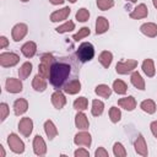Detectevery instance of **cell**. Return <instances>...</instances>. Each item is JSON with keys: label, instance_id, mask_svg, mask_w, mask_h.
I'll use <instances>...</instances> for the list:
<instances>
[{"label": "cell", "instance_id": "obj_24", "mask_svg": "<svg viewBox=\"0 0 157 157\" xmlns=\"http://www.w3.org/2000/svg\"><path fill=\"white\" fill-rule=\"evenodd\" d=\"M98 60H99V63L102 64L103 67L108 69V67L110 66V64H112L113 54H112L110 52H108V50H104V52H102V53L98 55Z\"/></svg>", "mask_w": 157, "mask_h": 157}, {"label": "cell", "instance_id": "obj_6", "mask_svg": "<svg viewBox=\"0 0 157 157\" xmlns=\"http://www.w3.org/2000/svg\"><path fill=\"white\" fill-rule=\"evenodd\" d=\"M136 66H137V60L129 59V60H125V61H119L115 66V71L120 75H125V74L131 72Z\"/></svg>", "mask_w": 157, "mask_h": 157}, {"label": "cell", "instance_id": "obj_46", "mask_svg": "<svg viewBox=\"0 0 157 157\" xmlns=\"http://www.w3.org/2000/svg\"><path fill=\"white\" fill-rule=\"evenodd\" d=\"M0 151H1V157H5V151H4L2 146H0Z\"/></svg>", "mask_w": 157, "mask_h": 157}, {"label": "cell", "instance_id": "obj_13", "mask_svg": "<svg viewBox=\"0 0 157 157\" xmlns=\"http://www.w3.org/2000/svg\"><path fill=\"white\" fill-rule=\"evenodd\" d=\"M71 9L70 7H63L61 10H56L50 15V21L52 22H59V21H64L67 18V16L70 15Z\"/></svg>", "mask_w": 157, "mask_h": 157}, {"label": "cell", "instance_id": "obj_21", "mask_svg": "<svg viewBox=\"0 0 157 157\" xmlns=\"http://www.w3.org/2000/svg\"><path fill=\"white\" fill-rule=\"evenodd\" d=\"M21 52L26 58H32L37 53V44L34 42H27L22 45Z\"/></svg>", "mask_w": 157, "mask_h": 157}, {"label": "cell", "instance_id": "obj_29", "mask_svg": "<svg viewBox=\"0 0 157 157\" xmlns=\"http://www.w3.org/2000/svg\"><path fill=\"white\" fill-rule=\"evenodd\" d=\"M94 92H96V94H98V96H101V97H103V98H108V97H110V94H112V88H110L108 85L102 83V85H98V86L94 88Z\"/></svg>", "mask_w": 157, "mask_h": 157}, {"label": "cell", "instance_id": "obj_15", "mask_svg": "<svg viewBox=\"0 0 157 157\" xmlns=\"http://www.w3.org/2000/svg\"><path fill=\"white\" fill-rule=\"evenodd\" d=\"M118 105L124 108L125 110H134L135 107H136V99L132 97V96H128V97H124V98H120L118 101Z\"/></svg>", "mask_w": 157, "mask_h": 157}, {"label": "cell", "instance_id": "obj_30", "mask_svg": "<svg viewBox=\"0 0 157 157\" xmlns=\"http://www.w3.org/2000/svg\"><path fill=\"white\" fill-rule=\"evenodd\" d=\"M104 109V103L102 101L98 99H93L92 101V108H91V113L93 117H99L103 113Z\"/></svg>", "mask_w": 157, "mask_h": 157}, {"label": "cell", "instance_id": "obj_32", "mask_svg": "<svg viewBox=\"0 0 157 157\" xmlns=\"http://www.w3.org/2000/svg\"><path fill=\"white\" fill-rule=\"evenodd\" d=\"M113 90H114V92H117L118 94H125L126 91H128V86H126V83H125L124 81H121V80H115V81L113 82Z\"/></svg>", "mask_w": 157, "mask_h": 157}, {"label": "cell", "instance_id": "obj_17", "mask_svg": "<svg viewBox=\"0 0 157 157\" xmlns=\"http://www.w3.org/2000/svg\"><path fill=\"white\" fill-rule=\"evenodd\" d=\"M75 125L80 130H87L88 129L90 123H88V119L85 115V113H82V110H78V113L76 114V117H75Z\"/></svg>", "mask_w": 157, "mask_h": 157}, {"label": "cell", "instance_id": "obj_36", "mask_svg": "<svg viewBox=\"0 0 157 157\" xmlns=\"http://www.w3.org/2000/svg\"><path fill=\"white\" fill-rule=\"evenodd\" d=\"M113 153H114V156H117V157H125V156H126L125 147H124L120 142H115V144H114V146H113Z\"/></svg>", "mask_w": 157, "mask_h": 157}, {"label": "cell", "instance_id": "obj_48", "mask_svg": "<svg viewBox=\"0 0 157 157\" xmlns=\"http://www.w3.org/2000/svg\"><path fill=\"white\" fill-rule=\"evenodd\" d=\"M69 1H70V2H72V4H74V2H76V0H69Z\"/></svg>", "mask_w": 157, "mask_h": 157}, {"label": "cell", "instance_id": "obj_9", "mask_svg": "<svg viewBox=\"0 0 157 157\" xmlns=\"http://www.w3.org/2000/svg\"><path fill=\"white\" fill-rule=\"evenodd\" d=\"M74 142L75 145L77 146H86V147H90L91 146V142H92V139H91V135L87 132V131H80L75 135L74 137Z\"/></svg>", "mask_w": 157, "mask_h": 157}, {"label": "cell", "instance_id": "obj_18", "mask_svg": "<svg viewBox=\"0 0 157 157\" xmlns=\"http://www.w3.org/2000/svg\"><path fill=\"white\" fill-rule=\"evenodd\" d=\"M140 31L141 33H144L145 36L150 37V38H153L157 36V25L153 23V22H147V23H144L141 27H140Z\"/></svg>", "mask_w": 157, "mask_h": 157}, {"label": "cell", "instance_id": "obj_20", "mask_svg": "<svg viewBox=\"0 0 157 157\" xmlns=\"http://www.w3.org/2000/svg\"><path fill=\"white\" fill-rule=\"evenodd\" d=\"M109 28V22L105 17L103 16H98L96 20V33L97 34H103L104 32H107Z\"/></svg>", "mask_w": 157, "mask_h": 157}, {"label": "cell", "instance_id": "obj_44", "mask_svg": "<svg viewBox=\"0 0 157 157\" xmlns=\"http://www.w3.org/2000/svg\"><path fill=\"white\" fill-rule=\"evenodd\" d=\"M0 42H1V45H0V47H1L2 49H5V48L9 45V40H7V38H6L5 36H1V37H0Z\"/></svg>", "mask_w": 157, "mask_h": 157}, {"label": "cell", "instance_id": "obj_26", "mask_svg": "<svg viewBox=\"0 0 157 157\" xmlns=\"http://www.w3.org/2000/svg\"><path fill=\"white\" fill-rule=\"evenodd\" d=\"M142 70L148 76V77H153L156 74V69H155V64L152 61V59H145L142 63Z\"/></svg>", "mask_w": 157, "mask_h": 157}, {"label": "cell", "instance_id": "obj_35", "mask_svg": "<svg viewBox=\"0 0 157 157\" xmlns=\"http://www.w3.org/2000/svg\"><path fill=\"white\" fill-rule=\"evenodd\" d=\"M109 118H110V120H112L113 123H118V121L120 120V118H121V112H120V109L117 108V107H112V108L109 109Z\"/></svg>", "mask_w": 157, "mask_h": 157}, {"label": "cell", "instance_id": "obj_39", "mask_svg": "<svg viewBox=\"0 0 157 157\" xmlns=\"http://www.w3.org/2000/svg\"><path fill=\"white\" fill-rule=\"evenodd\" d=\"M90 33H91V31H90V28H88V27H82L77 33H75V34L72 36V39H74V40H76V42H78L80 39H82V38L87 37Z\"/></svg>", "mask_w": 157, "mask_h": 157}, {"label": "cell", "instance_id": "obj_38", "mask_svg": "<svg viewBox=\"0 0 157 157\" xmlns=\"http://www.w3.org/2000/svg\"><path fill=\"white\" fill-rule=\"evenodd\" d=\"M97 6L99 10L105 11L114 6V1L113 0H97Z\"/></svg>", "mask_w": 157, "mask_h": 157}, {"label": "cell", "instance_id": "obj_49", "mask_svg": "<svg viewBox=\"0 0 157 157\" xmlns=\"http://www.w3.org/2000/svg\"><path fill=\"white\" fill-rule=\"evenodd\" d=\"M129 1H130V2H136L137 0H129Z\"/></svg>", "mask_w": 157, "mask_h": 157}, {"label": "cell", "instance_id": "obj_1", "mask_svg": "<svg viewBox=\"0 0 157 157\" xmlns=\"http://www.w3.org/2000/svg\"><path fill=\"white\" fill-rule=\"evenodd\" d=\"M81 69V61L74 55H66L55 58L50 67L49 81L56 90H63L69 82L78 80Z\"/></svg>", "mask_w": 157, "mask_h": 157}, {"label": "cell", "instance_id": "obj_45", "mask_svg": "<svg viewBox=\"0 0 157 157\" xmlns=\"http://www.w3.org/2000/svg\"><path fill=\"white\" fill-rule=\"evenodd\" d=\"M53 5H60V4H63L64 2V0H49Z\"/></svg>", "mask_w": 157, "mask_h": 157}, {"label": "cell", "instance_id": "obj_5", "mask_svg": "<svg viewBox=\"0 0 157 157\" xmlns=\"http://www.w3.org/2000/svg\"><path fill=\"white\" fill-rule=\"evenodd\" d=\"M7 144L11 148V151L15 153H22L25 151V144L16 134H10L7 136Z\"/></svg>", "mask_w": 157, "mask_h": 157}, {"label": "cell", "instance_id": "obj_28", "mask_svg": "<svg viewBox=\"0 0 157 157\" xmlns=\"http://www.w3.org/2000/svg\"><path fill=\"white\" fill-rule=\"evenodd\" d=\"M32 72V64L29 61H26L21 65V67L18 69V76L21 80H25L29 76V74Z\"/></svg>", "mask_w": 157, "mask_h": 157}, {"label": "cell", "instance_id": "obj_41", "mask_svg": "<svg viewBox=\"0 0 157 157\" xmlns=\"http://www.w3.org/2000/svg\"><path fill=\"white\" fill-rule=\"evenodd\" d=\"M74 155H75V157H88V156H90L88 151L85 150V148H78V150H76Z\"/></svg>", "mask_w": 157, "mask_h": 157}, {"label": "cell", "instance_id": "obj_40", "mask_svg": "<svg viewBox=\"0 0 157 157\" xmlns=\"http://www.w3.org/2000/svg\"><path fill=\"white\" fill-rule=\"evenodd\" d=\"M0 112H1V121H4L9 114V105L6 103H1L0 104Z\"/></svg>", "mask_w": 157, "mask_h": 157}, {"label": "cell", "instance_id": "obj_47", "mask_svg": "<svg viewBox=\"0 0 157 157\" xmlns=\"http://www.w3.org/2000/svg\"><path fill=\"white\" fill-rule=\"evenodd\" d=\"M152 1H153V6L157 9V0H152Z\"/></svg>", "mask_w": 157, "mask_h": 157}, {"label": "cell", "instance_id": "obj_4", "mask_svg": "<svg viewBox=\"0 0 157 157\" xmlns=\"http://www.w3.org/2000/svg\"><path fill=\"white\" fill-rule=\"evenodd\" d=\"M20 61V56L16 53L12 52H6V53H1L0 54V65L2 67H10V66H15L17 63Z\"/></svg>", "mask_w": 157, "mask_h": 157}, {"label": "cell", "instance_id": "obj_14", "mask_svg": "<svg viewBox=\"0 0 157 157\" xmlns=\"http://www.w3.org/2000/svg\"><path fill=\"white\" fill-rule=\"evenodd\" d=\"M134 146H135V151H136L137 155H140V156H147V153H148L147 152V146H146L145 139H144V136L141 134L137 135Z\"/></svg>", "mask_w": 157, "mask_h": 157}, {"label": "cell", "instance_id": "obj_3", "mask_svg": "<svg viewBox=\"0 0 157 157\" xmlns=\"http://www.w3.org/2000/svg\"><path fill=\"white\" fill-rule=\"evenodd\" d=\"M55 58L47 53V54H43L42 55V59H40V64L38 66V74L40 76H43L44 78H49V75H50V67H52V64L54 63Z\"/></svg>", "mask_w": 157, "mask_h": 157}, {"label": "cell", "instance_id": "obj_42", "mask_svg": "<svg viewBox=\"0 0 157 157\" xmlns=\"http://www.w3.org/2000/svg\"><path fill=\"white\" fill-rule=\"evenodd\" d=\"M94 156L96 157H108V152L105 151L104 147H98L94 152Z\"/></svg>", "mask_w": 157, "mask_h": 157}, {"label": "cell", "instance_id": "obj_10", "mask_svg": "<svg viewBox=\"0 0 157 157\" xmlns=\"http://www.w3.org/2000/svg\"><path fill=\"white\" fill-rule=\"evenodd\" d=\"M5 87H6V91L10 93H20L22 91V82L18 78L9 77L5 82Z\"/></svg>", "mask_w": 157, "mask_h": 157}, {"label": "cell", "instance_id": "obj_34", "mask_svg": "<svg viewBox=\"0 0 157 157\" xmlns=\"http://www.w3.org/2000/svg\"><path fill=\"white\" fill-rule=\"evenodd\" d=\"M72 29H75V23H74L72 21H67V22H65L64 25H61V26H59V27L55 28V31H56L58 33L70 32V31H72Z\"/></svg>", "mask_w": 157, "mask_h": 157}, {"label": "cell", "instance_id": "obj_31", "mask_svg": "<svg viewBox=\"0 0 157 157\" xmlns=\"http://www.w3.org/2000/svg\"><path fill=\"white\" fill-rule=\"evenodd\" d=\"M140 107L147 114H153L156 112V104H155V102L152 99H145V101H142L141 104H140Z\"/></svg>", "mask_w": 157, "mask_h": 157}, {"label": "cell", "instance_id": "obj_8", "mask_svg": "<svg viewBox=\"0 0 157 157\" xmlns=\"http://www.w3.org/2000/svg\"><path fill=\"white\" fill-rule=\"evenodd\" d=\"M18 130H20V132L23 136L28 137L31 135L32 130H33V121H32V119L31 118H22L20 120V123H18Z\"/></svg>", "mask_w": 157, "mask_h": 157}, {"label": "cell", "instance_id": "obj_7", "mask_svg": "<svg viewBox=\"0 0 157 157\" xmlns=\"http://www.w3.org/2000/svg\"><path fill=\"white\" fill-rule=\"evenodd\" d=\"M28 32V27L26 23H17L13 26L12 31H11V36H12V39L15 42H20L21 39L25 38V36L27 34Z\"/></svg>", "mask_w": 157, "mask_h": 157}, {"label": "cell", "instance_id": "obj_19", "mask_svg": "<svg viewBox=\"0 0 157 157\" xmlns=\"http://www.w3.org/2000/svg\"><path fill=\"white\" fill-rule=\"evenodd\" d=\"M28 109V102L25 98H18L13 103V113L16 115H22Z\"/></svg>", "mask_w": 157, "mask_h": 157}, {"label": "cell", "instance_id": "obj_22", "mask_svg": "<svg viewBox=\"0 0 157 157\" xmlns=\"http://www.w3.org/2000/svg\"><path fill=\"white\" fill-rule=\"evenodd\" d=\"M63 91L65 93H67V94H76V93H78L81 91V82H80V80H74V81L69 82L63 88Z\"/></svg>", "mask_w": 157, "mask_h": 157}, {"label": "cell", "instance_id": "obj_2", "mask_svg": "<svg viewBox=\"0 0 157 157\" xmlns=\"http://www.w3.org/2000/svg\"><path fill=\"white\" fill-rule=\"evenodd\" d=\"M76 56L78 58V60L81 63H86L93 59L94 56V48L91 43L88 42H83L78 45L77 50H76Z\"/></svg>", "mask_w": 157, "mask_h": 157}, {"label": "cell", "instance_id": "obj_16", "mask_svg": "<svg viewBox=\"0 0 157 157\" xmlns=\"http://www.w3.org/2000/svg\"><path fill=\"white\" fill-rule=\"evenodd\" d=\"M148 15V10H147V6L145 4H140L137 5L132 12H130V17L134 18V20H140V18H145L147 17Z\"/></svg>", "mask_w": 157, "mask_h": 157}, {"label": "cell", "instance_id": "obj_33", "mask_svg": "<svg viewBox=\"0 0 157 157\" xmlns=\"http://www.w3.org/2000/svg\"><path fill=\"white\" fill-rule=\"evenodd\" d=\"M87 104H88V102H87L86 97H78L74 102V108L76 110H85L87 108Z\"/></svg>", "mask_w": 157, "mask_h": 157}, {"label": "cell", "instance_id": "obj_43", "mask_svg": "<svg viewBox=\"0 0 157 157\" xmlns=\"http://www.w3.org/2000/svg\"><path fill=\"white\" fill-rule=\"evenodd\" d=\"M150 128H151V131H152L153 136L157 139V121H152L151 125H150Z\"/></svg>", "mask_w": 157, "mask_h": 157}, {"label": "cell", "instance_id": "obj_50", "mask_svg": "<svg viewBox=\"0 0 157 157\" xmlns=\"http://www.w3.org/2000/svg\"><path fill=\"white\" fill-rule=\"evenodd\" d=\"M22 2H27V1H29V0H21Z\"/></svg>", "mask_w": 157, "mask_h": 157}, {"label": "cell", "instance_id": "obj_25", "mask_svg": "<svg viewBox=\"0 0 157 157\" xmlns=\"http://www.w3.org/2000/svg\"><path fill=\"white\" fill-rule=\"evenodd\" d=\"M130 80H131V83H132L134 87H136L137 90H141V91L145 90V81H144V78L141 77V75L137 71H134L131 74Z\"/></svg>", "mask_w": 157, "mask_h": 157}, {"label": "cell", "instance_id": "obj_23", "mask_svg": "<svg viewBox=\"0 0 157 157\" xmlns=\"http://www.w3.org/2000/svg\"><path fill=\"white\" fill-rule=\"evenodd\" d=\"M32 87H33L37 92H43V91H45V88H47V81H45V78L38 74L37 76H34L33 81H32Z\"/></svg>", "mask_w": 157, "mask_h": 157}, {"label": "cell", "instance_id": "obj_11", "mask_svg": "<svg viewBox=\"0 0 157 157\" xmlns=\"http://www.w3.org/2000/svg\"><path fill=\"white\" fill-rule=\"evenodd\" d=\"M33 151L37 156H43L47 152V145L40 135H36L33 140Z\"/></svg>", "mask_w": 157, "mask_h": 157}, {"label": "cell", "instance_id": "obj_12", "mask_svg": "<svg viewBox=\"0 0 157 157\" xmlns=\"http://www.w3.org/2000/svg\"><path fill=\"white\" fill-rule=\"evenodd\" d=\"M52 103L56 109H61L65 104H66V98L64 96V93L60 90H56L53 94H52Z\"/></svg>", "mask_w": 157, "mask_h": 157}, {"label": "cell", "instance_id": "obj_27", "mask_svg": "<svg viewBox=\"0 0 157 157\" xmlns=\"http://www.w3.org/2000/svg\"><path fill=\"white\" fill-rule=\"evenodd\" d=\"M44 131H45V134H47L49 140H53L58 135V129L55 128V125H54V123L52 120H47L44 123Z\"/></svg>", "mask_w": 157, "mask_h": 157}, {"label": "cell", "instance_id": "obj_37", "mask_svg": "<svg viewBox=\"0 0 157 157\" xmlns=\"http://www.w3.org/2000/svg\"><path fill=\"white\" fill-rule=\"evenodd\" d=\"M88 18H90V12H88L87 9L82 7V9H80V10L76 12V20H77V21H80V22H86V21H88Z\"/></svg>", "mask_w": 157, "mask_h": 157}]
</instances>
